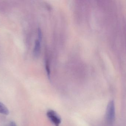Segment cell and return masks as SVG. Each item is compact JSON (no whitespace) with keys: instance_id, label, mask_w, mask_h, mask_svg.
Listing matches in <instances>:
<instances>
[{"instance_id":"1","label":"cell","mask_w":126,"mask_h":126,"mask_svg":"<svg viewBox=\"0 0 126 126\" xmlns=\"http://www.w3.org/2000/svg\"><path fill=\"white\" fill-rule=\"evenodd\" d=\"M115 119V104L113 101L111 100L108 104L106 110V119L108 124L110 126L113 125Z\"/></svg>"},{"instance_id":"3","label":"cell","mask_w":126,"mask_h":126,"mask_svg":"<svg viewBox=\"0 0 126 126\" xmlns=\"http://www.w3.org/2000/svg\"><path fill=\"white\" fill-rule=\"evenodd\" d=\"M41 45L40 42L39 40H36L35 41L34 49L33 51L34 56L36 58L38 57L40 54Z\"/></svg>"},{"instance_id":"7","label":"cell","mask_w":126,"mask_h":126,"mask_svg":"<svg viewBox=\"0 0 126 126\" xmlns=\"http://www.w3.org/2000/svg\"><path fill=\"white\" fill-rule=\"evenodd\" d=\"M9 126H17V125L14 122L12 121L10 123Z\"/></svg>"},{"instance_id":"4","label":"cell","mask_w":126,"mask_h":126,"mask_svg":"<svg viewBox=\"0 0 126 126\" xmlns=\"http://www.w3.org/2000/svg\"><path fill=\"white\" fill-rule=\"evenodd\" d=\"M0 113L8 115L9 113V110L6 106L2 102H0Z\"/></svg>"},{"instance_id":"6","label":"cell","mask_w":126,"mask_h":126,"mask_svg":"<svg viewBox=\"0 0 126 126\" xmlns=\"http://www.w3.org/2000/svg\"><path fill=\"white\" fill-rule=\"evenodd\" d=\"M38 37H39V40L40 42H41L42 39V32L41 29L39 28L38 30Z\"/></svg>"},{"instance_id":"2","label":"cell","mask_w":126,"mask_h":126,"mask_svg":"<svg viewBox=\"0 0 126 126\" xmlns=\"http://www.w3.org/2000/svg\"><path fill=\"white\" fill-rule=\"evenodd\" d=\"M47 116L55 126H59L61 123V119L54 110H50L47 112Z\"/></svg>"},{"instance_id":"5","label":"cell","mask_w":126,"mask_h":126,"mask_svg":"<svg viewBox=\"0 0 126 126\" xmlns=\"http://www.w3.org/2000/svg\"><path fill=\"white\" fill-rule=\"evenodd\" d=\"M46 70L47 71V74L48 76V77H50V68H49L48 63L47 62H46Z\"/></svg>"}]
</instances>
